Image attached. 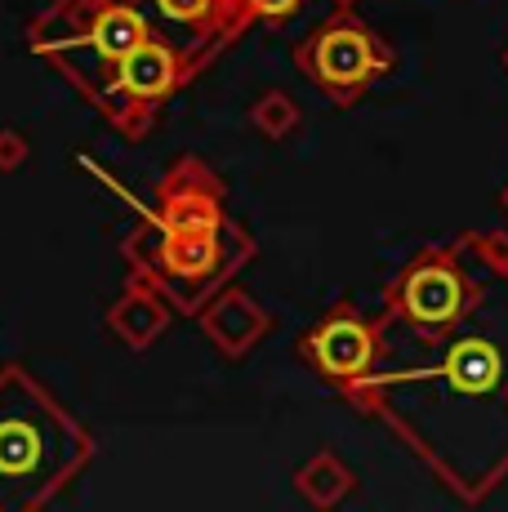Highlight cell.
<instances>
[{
  "label": "cell",
  "instance_id": "cell-1",
  "mask_svg": "<svg viewBox=\"0 0 508 512\" xmlns=\"http://www.w3.org/2000/svg\"><path fill=\"white\" fill-rule=\"evenodd\" d=\"M459 241L473 259L464 312L442 330L375 317V361L339 397L384 423L464 504H482L508 481V232Z\"/></svg>",
  "mask_w": 508,
  "mask_h": 512
},
{
  "label": "cell",
  "instance_id": "cell-2",
  "mask_svg": "<svg viewBox=\"0 0 508 512\" xmlns=\"http://www.w3.org/2000/svg\"><path fill=\"white\" fill-rule=\"evenodd\" d=\"M295 67L335 107H353L379 76L397 67L393 45L370 32L353 9H335L304 45L295 49Z\"/></svg>",
  "mask_w": 508,
  "mask_h": 512
},
{
  "label": "cell",
  "instance_id": "cell-3",
  "mask_svg": "<svg viewBox=\"0 0 508 512\" xmlns=\"http://www.w3.org/2000/svg\"><path fill=\"white\" fill-rule=\"evenodd\" d=\"M468 290H473V259L459 236L446 245H419L384 285L379 317L410 330H442L464 312Z\"/></svg>",
  "mask_w": 508,
  "mask_h": 512
},
{
  "label": "cell",
  "instance_id": "cell-4",
  "mask_svg": "<svg viewBox=\"0 0 508 512\" xmlns=\"http://www.w3.org/2000/svg\"><path fill=\"white\" fill-rule=\"evenodd\" d=\"M379 348L375 321H366L353 303H335L326 317L312 326L304 339H299V352L321 379L330 383L335 392H344L348 383H357L361 374L370 370Z\"/></svg>",
  "mask_w": 508,
  "mask_h": 512
},
{
  "label": "cell",
  "instance_id": "cell-5",
  "mask_svg": "<svg viewBox=\"0 0 508 512\" xmlns=\"http://www.w3.org/2000/svg\"><path fill=\"white\" fill-rule=\"evenodd\" d=\"M272 326H277V317H272V312L246 290H223L201 308L205 339H210L214 348H219L223 357H232V361L246 357L254 343L268 339Z\"/></svg>",
  "mask_w": 508,
  "mask_h": 512
},
{
  "label": "cell",
  "instance_id": "cell-6",
  "mask_svg": "<svg viewBox=\"0 0 508 512\" xmlns=\"http://www.w3.org/2000/svg\"><path fill=\"white\" fill-rule=\"evenodd\" d=\"M183 72L188 67L179 63V54L156 41H143L139 49H130V54L121 58V90L130 98H143V103H152V98H165L174 90V85L183 81Z\"/></svg>",
  "mask_w": 508,
  "mask_h": 512
},
{
  "label": "cell",
  "instance_id": "cell-7",
  "mask_svg": "<svg viewBox=\"0 0 508 512\" xmlns=\"http://www.w3.org/2000/svg\"><path fill=\"white\" fill-rule=\"evenodd\" d=\"M295 490L312 508H335L357 490V472L335 455V450H317L308 464L295 468Z\"/></svg>",
  "mask_w": 508,
  "mask_h": 512
},
{
  "label": "cell",
  "instance_id": "cell-8",
  "mask_svg": "<svg viewBox=\"0 0 508 512\" xmlns=\"http://www.w3.org/2000/svg\"><path fill=\"white\" fill-rule=\"evenodd\" d=\"M107 326L121 334L130 348H148V343H156L161 339V330L170 326V308H165L152 290H134L112 308Z\"/></svg>",
  "mask_w": 508,
  "mask_h": 512
},
{
  "label": "cell",
  "instance_id": "cell-9",
  "mask_svg": "<svg viewBox=\"0 0 508 512\" xmlns=\"http://www.w3.org/2000/svg\"><path fill=\"white\" fill-rule=\"evenodd\" d=\"M143 41H152L148 36V23H143V14H134V9H103L99 23H94V49H99L103 58H112V63H121L130 49H139Z\"/></svg>",
  "mask_w": 508,
  "mask_h": 512
},
{
  "label": "cell",
  "instance_id": "cell-10",
  "mask_svg": "<svg viewBox=\"0 0 508 512\" xmlns=\"http://www.w3.org/2000/svg\"><path fill=\"white\" fill-rule=\"evenodd\" d=\"M299 121H304V112H299V103L286 90H268L263 98H254V107H250V125L272 143L290 139L299 130Z\"/></svg>",
  "mask_w": 508,
  "mask_h": 512
},
{
  "label": "cell",
  "instance_id": "cell-11",
  "mask_svg": "<svg viewBox=\"0 0 508 512\" xmlns=\"http://www.w3.org/2000/svg\"><path fill=\"white\" fill-rule=\"evenodd\" d=\"M0 468L9 472H23L36 464V446L27 450V423H9V428H0Z\"/></svg>",
  "mask_w": 508,
  "mask_h": 512
},
{
  "label": "cell",
  "instance_id": "cell-12",
  "mask_svg": "<svg viewBox=\"0 0 508 512\" xmlns=\"http://www.w3.org/2000/svg\"><path fill=\"white\" fill-rule=\"evenodd\" d=\"M304 5H308V0H246L250 18H263V23H272V27L290 23V18H295Z\"/></svg>",
  "mask_w": 508,
  "mask_h": 512
},
{
  "label": "cell",
  "instance_id": "cell-13",
  "mask_svg": "<svg viewBox=\"0 0 508 512\" xmlns=\"http://www.w3.org/2000/svg\"><path fill=\"white\" fill-rule=\"evenodd\" d=\"M23 139H18V134H0V170H14L18 161H23Z\"/></svg>",
  "mask_w": 508,
  "mask_h": 512
},
{
  "label": "cell",
  "instance_id": "cell-14",
  "mask_svg": "<svg viewBox=\"0 0 508 512\" xmlns=\"http://www.w3.org/2000/svg\"><path fill=\"white\" fill-rule=\"evenodd\" d=\"M330 5H335V9H353L357 0H330Z\"/></svg>",
  "mask_w": 508,
  "mask_h": 512
},
{
  "label": "cell",
  "instance_id": "cell-15",
  "mask_svg": "<svg viewBox=\"0 0 508 512\" xmlns=\"http://www.w3.org/2000/svg\"><path fill=\"white\" fill-rule=\"evenodd\" d=\"M500 63H504V72H508V45H504V54H500Z\"/></svg>",
  "mask_w": 508,
  "mask_h": 512
},
{
  "label": "cell",
  "instance_id": "cell-16",
  "mask_svg": "<svg viewBox=\"0 0 508 512\" xmlns=\"http://www.w3.org/2000/svg\"><path fill=\"white\" fill-rule=\"evenodd\" d=\"M500 205H504V210H508V187H504V192H500Z\"/></svg>",
  "mask_w": 508,
  "mask_h": 512
}]
</instances>
